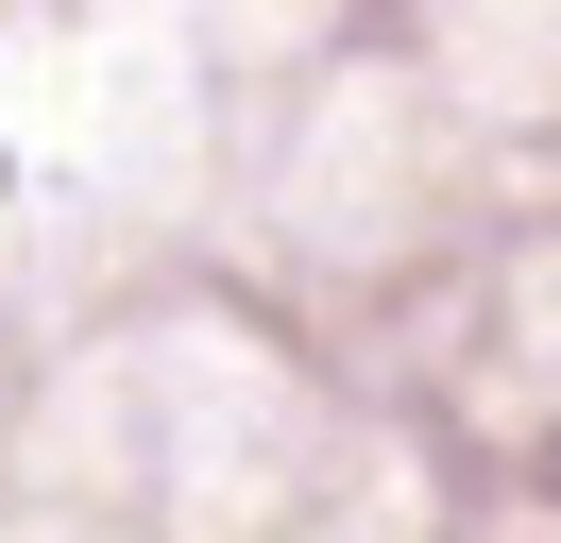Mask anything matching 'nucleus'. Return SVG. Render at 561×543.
Returning <instances> with one entry per match:
<instances>
[]
</instances>
